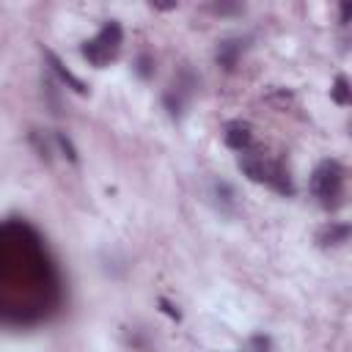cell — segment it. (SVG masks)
I'll return each instance as SVG.
<instances>
[{"label": "cell", "instance_id": "6da1fadb", "mask_svg": "<svg viewBox=\"0 0 352 352\" xmlns=\"http://www.w3.org/2000/svg\"><path fill=\"white\" fill-rule=\"evenodd\" d=\"M344 165L336 160H322L311 173V192L322 206H338L344 195Z\"/></svg>", "mask_w": 352, "mask_h": 352}, {"label": "cell", "instance_id": "7a4b0ae2", "mask_svg": "<svg viewBox=\"0 0 352 352\" xmlns=\"http://www.w3.org/2000/svg\"><path fill=\"white\" fill-rule=\"evenodd\" d=\"M121 44H124V30H121V25L118 22H104L102 25V30L94 36V38H88L85 44H82V58L91 63V66H107L110 60H116V55L121 52Z\"/></svg>", "mask_w": 352, "mask_h": 352}, {"label": "cell", "instance_id": "3957f363", "mask_svg": "<svg viewBox=\"0 0 352 352\" xmlns=\"http://www.w3.org/2000/svg\"><path fill=\"white\" fill-rule=\"evenodd\" d=\"M272 157H267L264 151H258V148H248V151H242L239 154V170L250 179V182H256V184H267V176H270V170H272Z\"/></svg>", "mask_w": 352, "mask_h": 352}, {"label": "cell", "instance_id": "277c9868", "mask_svg": "<svg viewBox=\"0 0 352 352\" xmlns=\"http://www.w3.org/2000/svg\"><path fill=\"white\" fill-rule=\"evenodd\" d=\"M223 140H226V146L228 148H234V151H248L250 146H253V124L250 121H231V124H226V129H223Z\"/></svg>", "mask_w": 352, "mask_h": 352}, {"label": "cell", "instance_id": "5b68a950", "mask_svg": "<svg viewBox=\"0 0 352 352\" xmlns=\"http://www.w3.org/2000/svg\"><path fill=\"white\" fill-rule=\"evenodd\" d=\"M242 52H245V38L231 36V38H223V41L217 44L214 60H217V66H223L226 72H234L236 63H239V58H242Z\"/></svg>", "mask_w": 352, "mask_h": 352}, {"label": "cell", "instance_id": "8992f818", "mask_svg": "<svg viewBox=\"0 0 352 352\" xmlns=\"http://www.w3.org/2000/svg\"><path fill=\"white\" fill-rule=\"evenodd\" d=\"M349 234H352L349 223H327L324 228H319L316 242H319L322 248H341V245L349 242Z\"/></svg>", "mask_w": 352, "mask_h": 352}, {"label": "cell", "instance_id": "52a82bcc", "mask_svg": "<svg viewBox=\"0 0 352 352\" xmlns=\"http://www.w3.org/2000/svg\"><path fill=\"white\" fill-rule=\"evenodd\" d=\"M44 58H47L50 69H52V72L58 74V80H60V82H63L66 88H72L74 94H85V91H88V88H85V82H82L80 77H74V74H72V72H69V69L63 66V60H60V58H58V55H55L52 50H44Z\"/></svg>", "mask_w": 352, "mask_h": 352}, {"label": "cell", "instance_id": "ba28073f", "mask_svg": "<svg viewBox=\"0 0 352 352\" xmlns=\"http://www.w3.org/2000/svg\"><path fill=\"white\" fill-rule=\"evenodd\" d=\"M261 99H264V104H270V107L278 110V113L294 107V94H292L289 88H283V85H270V88L261 94Z\"/></svg>", "mask_w": 352, "mask_h": 352}, {"label": "cell", "instance_id": "9c48e42d", "mask_svg": "<svg viewBox=\"0 0 352 352\" xmlns=\"http://www.w3.org/2000/svg\"><path fill=\"white\" fill-rule=\"evenodd\" d=\"M267 187H272L275 192H280V195H294V184H292V176H289V170L283 168V162H272V170H270V176H267Z\"/></svg>", "mask_w": 352, "mask_h": 352}, {"label": "cell", "instance_id": "30bf717a", "mask_svg": "<svg viewBox=\"0 0 352 352\" xmlns=\"http://www.w3.org/2000/svg\"><path fill=\"white\" fill-rule=\"evenodd\" d=\"M212 195H214V201H217V206L223 212H231L236 206V192H234V187L228 182H214L212 184Z\"/></svg>", "mask_w": 352, "mask_h": 352}, {"label": "cell", "instance_id": "8fae6325", "mask_svg": "<svg viewBox=\"0 0 352 352\" xmlns=\"http://www.w3.org/2000/svg\"><path fill=\"white\" fill-rule=\"evenodd\" d=\"M162 104L168 110L170 118H182L184 116V91L182 88H170L162 94Z\"/></svg>", "mask_w": 352, "mask_h": 352}, {"label": "cell", "instance_id": "7c38bea8", "mask_svg": "<svg viewBox=\"0 0 352 352\" xmlns=\"http://www.w3.org/2000/svg\"><path fill=\"white\" fill-rule=\"evenodd\" d=\"M330 96H333L336 104H349V102H352V88H349V80H346L344 74L336 77V82H333V88H330Z\"/></svg>", "mask_w": 352, "mask_h": 352}, {"label": "cell", "instance_id": "4fadbf2b", "mask_svg": "<svg viewBox=\"0 0 352 352\" xmlns=\"http://www.w3.org/2000/svg\"><path fill=\"white\" fill-rule=\"evenodd\" d=\"M28 140H30V146L36 148L38 160H44V162L50 165V162H52V154H50V143L41 140V132H38V129H30V132H28Z\"/></svg>", "mask_w": 352, "mask_h": 352}, {"label": "cell", "instance_id": "5bb4252c", "mask_svg": "<svg viewBox=\"0 0 352 352\" xmlns=\"http://www.w3.org/2000/svg\"><path fill=\"white\" fill-rule=\"evenodd\" d=\"M154 69H157V63H154V58H151L148 52H143V55L135 58V74H138L140 80L154 77Z\"/></svg>", "mask_w": 352, "mask_h": 352}, {"label": "cell", "instance_id": "9a60e30c", "mask_svg": "<svg viewBox=\"0 0 352 352\" xmlns=\"http://www.w3.org/2000/svg\"><path fill=\"white\" fill-rule=\"evenodd\" d=\"M55 143H58V148L63 151V157H66L72 165H77V162H80L77 148H74V143L69 140V135H66V132H55Z\"/></svg>", "mask_w": 352, "mask_h": 352}, {"label": "cell", "instance_id": "2e32d148", "mask_svg": "<svg viewBox=\"0 0 352 352\" xmlns=\"http://www.w3.org/2000/svg\"><path fill=\"white\" fill-rule=\"evenodd\" d=\"M206 8H209L212 14H220V16H223V14H242V11H245V6H239V3H209Z\"/></svg>", "mask_w": 352, "mask_h": 352}, {"label": "cell", "instance_id": "e0dca14e", "mask_svg": "<svg viewBox=\"0 0 352 352\" xmlns=\"http://www.w3.org/2000/svg\"><path fill=\"white\" fill-rule=\"evenodd\" d=\"M160 305H162V311H165L170 319H179V311H176V308H173V305H170L165 297H160Z\"/></svg>", "mask_w": 352, "mask_h": 352}, {"label": "cell", "instance_id": "ac0fdd59", "mask_svg": "<svg viewBox=\"0 0 352 352\" xmlns=\"http://www.w3.org/2000/svg\"><path fill=\"white\" fill-rule=\"evenodd\" d=\"M352 16V3H341V25H349Z\"/></svg>", "mask_w": 352, "mask_h": 352}]
</instances>
